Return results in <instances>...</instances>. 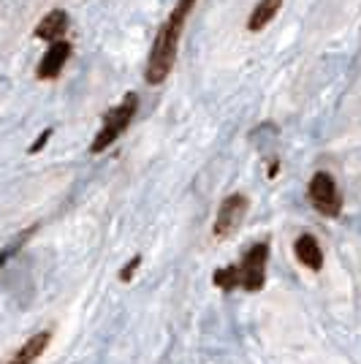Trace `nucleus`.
<instances>
[{
	"instance_id": "obj_3",
	"label": "nucleus",
	"mask_w": 361,
	"mask_h": 364,
	"mask_svg": "<svg viewBox=\"0 0 361 364\" xmlns=\"http://www.w3.org/2000/svg\"><path fill=\"white\" fill-rule=\"evenodd\" d=\"M136 109H139V95H136V92H128L117 107L106 112L104 125H101V131L95 134V139H92V144H90L92 155L109 150V147H112V144H114V141L128 131L131 120L136 117Z\"/></svg>"
},
{
	"instance_id": "obj_10",
	"label": "nucleus",
	"mask_w": 361,
	"mask_h": 364,
	"mask_svg": "<svg viewBox=\"0 0 361 364\" xmlns=\"http://www.w3.org/2000/svg\"><path fill=\"white\" fill-rule=\"evenodd\" d=\"M49 340H52V332H38L33 334L31 340L22 346V348L14 353V359L9 364H33L41 353L46 350V346H49Z\"/></svg>"
},
{
	"instance_id": "obj_12",
	"label": "nucleus",
	"mask_w": 361,
	"mask_h": 364,
	"mask_svg": "<svg viewBox=\"0 0 361 364\" xmlns=\"http://www.w3.org/2000/svg\"><path fill=\"white\" fill-rule=\"evenodd\" d=\"M49 136H52V131L46 128L44 134H41V139H38V141H36V144H33V147H31V152H38V150H41V147H44V144H46V139H49Z\"/></svg>"
},
{
	"instance_id": "obj_9",
	"label": "nucleus",
	"mask_w": 361,
	"mask_h": 364,
	"mask_svg": "<svg viewBox=\"0 0 361 364\" xmlns=\"http://www.w3.org/2000/svg\"><path fill=\"white\" fill-rule=\"evenodd\" d=\"M280 9H283V0H258L256 9L247 16V31L250 33L264 31L271 19L280 14Z\"/></svg>"
},
{
	"instance_id": "obj_6",
	"label": "nucleus",
	"mask_w": 361,
	"mask_h": 364,
	"mask_svg": "<svg viewBox=\"0 0 361 364\" xmlns=\"http://www.w3.org/2000/svg\"><path fill=\"white\" fill-rule=\"evenodd\" d=\"M71 58V44L68 41H49V49L44 52V58L38 63V79H55L63 71V65Z\"/></svg>"
},
{
	"instance_id": "obj_4",
	"label": "nucleus",
	"mask_w": 361,
	"mask_h": 364,
	"mask_svg": "<svg viewBox=\"0 0 361 364\" xmlns=\"http://www.w3.org/2000/svg\"><path fill=\"white\" fill-rule=\"evenodd\" d=\"M307 196H310L318 213L326 215V218H337L343 213V196H340L337 182L329 171H316L313 174V180L307 185Z\"/></svg>"
},
{
	"instance_id": "obj_8",
	"label": "nucleus",
	"mask_w": 361,
	"mask_h": 364,
	"mask_svg": "<svg viewBox=\"0 0 361 364\" xmlns=\"http://www.w3.org/2000/svg\"><path fill=\"white\" fill-rule=\"evenodd\" d=\"M65 31H68V14H65L63 9H55V11H49V14L38 22L36 36L44 38V41H60L63 36H65Z\"/></svg>"
},
{
	"instance_id": "obj_2",
	"label": "nucleus",
	"mask_w": 361,
	"mask_h": 364,
	"mask_svg": "<svg viewBox=\"0 0 361 364\" xmlns=\"http://www.w3.org/2000/svg\"><path fill=\"white\" fill-rule=\"evenodd\" d=\"M266 261H269V242H256L253 247L244 250L239 264H231L215 272V286L220 291L244 289L250 294L264 289L266 283Z\"/></svg>"
},
{
	"instance_id": "obj_7",
	"label": "nucleus",
	"mask_w": 361,
	"mask_h": 364,
	"mask_svg": "<svg viewBox=\"0 0 361 364\" xmlns=\"http://www.w3.org/2000/svg\"><path fill=\"white\" fill-rule=\"evenodd\" d=\"M293 253H296V261L301 267H307L313 272H318L323 267V250H320V245H318L313 234H301L299 240L293 242Z\"/></svg>"
},
{
	"instance_id": "obj_5",
	"label": "nucleus",
	"mask_w": 361,
	"mask_h": 364,
	"mask_svg": "<svg viewBox=\"0 0 361 364\" xmlns=\"http://www.w3.org/2000/svg\"><path fill=\"white\" fill-rule=\"evenodd\" d=\"M247 210H250V201H247L244 193H231V196L223 198V204H220V210H217V218H215V237H217V240L231 237V234L242 226Z\"/></svg>"
},
{
	"instance_id": "obj_1",
	"label": "nucleus",
	"mask_w": 361,
	"mask_h": 364,
	"mask_svg": "<svg viewBox=\"0 0 361 364\" xmlns=\"http://www.w3.org/2000/svg\"><path fill=\"white\" fill-rule=\"evenodd\" d=\"M193 6H196V0H177L171 14L166 16V22L161 25V31L152 41L147 65H144L147 85H161V82H166V76L171 74L174 60H177V46H180L182 31L188 25V16L193 11Z\"/></svg>"
},
{
	"instance_id": "obj_11",
	"label": "nucleus",
	"mask_w": 361,
	"mask_h": 364,
	"mask_svg": "<svg viewBox=\"0 0 361 364\" xmlns=\"http://www.w3.org/2000/svg\"><path fill=\"white\" fill-rule=\"evenodd\" d=\"M139 261H141V256H134V258H131V261H128V264H125V269H122V272H120V280H122V283H128V280L134 277L136 267H139Z\"/></svg>"
}]
</instances>
